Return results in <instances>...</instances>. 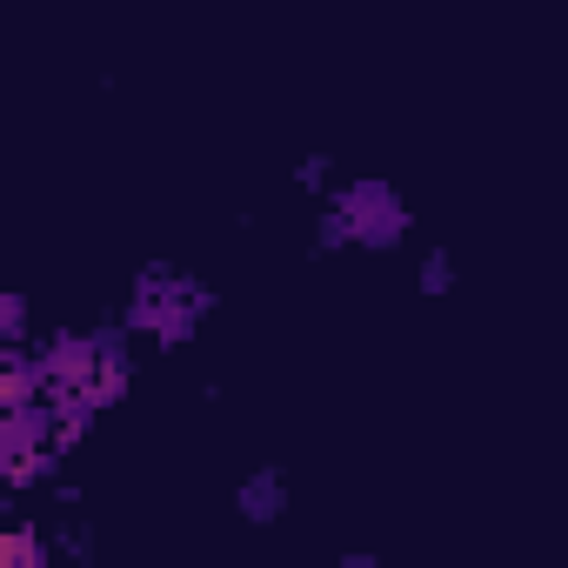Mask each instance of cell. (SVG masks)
Instances as JSON below:
<instances>
[{
    "label": "cell",
    "instance_id": "obj_1",
    "mask_svg": "<svg viewBox=\"0 0 568 568\" xmlns=\"http://www.w3.org/2000/svg\"><path fill=\"white\" fill-rule=\"evenodd\" d=\"M41 382H48L41 395H74L88 408H108L128 388V355L108 335H68L41 355Z\"/></svg>",
    "mask_w": 568,
    "mask_h": 568
},
{
    "label": "cell",
    "instance_id": "obj_2",
    "mask_svg": "<svg viewBox=\"0 0 568 568\" xmlns=\"http://www.w3.org/2000/svg\"><path fill=\"white\" fill-rule=\"evenodd\" d=\"M0 561L8 568H41V535L21 521V528H8V541H0Z\"/></svg>",
    "mask_w": 568,
    "mask_h": 568
}]
</instances>
